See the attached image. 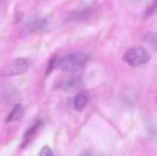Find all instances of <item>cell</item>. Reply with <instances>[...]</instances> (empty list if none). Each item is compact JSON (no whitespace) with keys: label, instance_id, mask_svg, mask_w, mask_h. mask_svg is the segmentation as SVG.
<instances>
[{"label":"cell","instance_id":"8","mask_svg":"<svg viewBox=\"0 0 157 156\" xmlns=\"http://www.w3.org/2000/svg\"><path fill=\"white\" fill-rule=\"evenodd\" d=\"M41 125V121L40 120H38V121H36V123L35 124H33L26 132H25V134H24V136H23V140H24V143H23V145L22 146H24L25 145V143H28V141L34 135V133L38 131V129L40 128V126Z\"/></svg>","mask_w":157,"mask_h":156},{"label":"cell","instance_id":"2","mask_svg":"<svg viewBox=\"0 0 157 156\" xmlns=\"http://www.w3.org/2000/svg\"><path fill=\"white\" fill-rule=\"evenodd\" d=\"M149 52L142 46H133L124 54L123 60L132 67H138L146 64L150 61Z\"/></svg>","mask_w":157,"mask_h":156},{"label":"cell","instance_id":"5","mask_svg":"<svg viewBox=\"0 0 157 156\" xmlns=\"http://www.w3.org/2000/svg\"><path fill=\"white\" fill-rule=\"evenodd\" d=\"M24 115V108L21 105L19 104H17L13 109L11 110V112L8 114V116L6 117V123H9V122H12V121H17V120H20L21 118L23 117Z\"/></svg>","mask_w":157,"mask_h":156},{"label":"cell","instance_id":"7","mask_svg":"<svg viewBox=\"0 0 157 156\" xmlns=\"http://www.w3.org/2000/svg\"><path fill=\"white\" fill-rule=\"evenodd\" d=\"M89 15H90V10L88 8H84L72 13L68 19L71 21H82L85 20L86 17H88Z\"/></svg>","mask_w":157,"mask_h":156},{"label":"cell","instance_id":"1","mask_svg":"<svg viewBox=\"0 0 157 156\" xmlns=\"http://www.w3.org/2000/svg\"><path fill=\"white\" fill-rule=\"evenodd\" d=\"M89 55L84 52H75L63 56L58 61V67L68 73H75L79 71L87 63Z\"/></svg>","mask_w":157,"mask_h":156},{"label":"cell","instance_id":"12","mask_svg":"<svg viewBox=\"0 0 157 156\" xmlns=\"http://www.w3.org/2000/svg\"><path fill=\"white\" fill-rule=\"evenodd\" d=\"M155 11V1H154L153 5L151 6H149L147 8V11H146V16L147 17H150L154 14V12Z\"/></svg>","mask_w":157,"mask_h":156},{"label":"cell","instance_id":"10","mask_svg":"<svg viewBox=\"0 0 157 156\" xmlns=\"http://www.w3.org/2000/svg\"><path fill=\"white\" fill-rule=\"evenodd\" d=\"M76 84H77V79L71 78L68 81L64 82V84L62 86V87L66 91H70V90H73V88L76 86Z\"/></svg>","mask_w":157,"mask_h":156},{"label":"cell","instance_id":"11","mask_svg":"<svg viewBox=\"0 0 157 156\" xmlns=\"http://www.w3.org/2000/svg\"><path fill=\"white\" fill-rule=\"evenodd\" d=\"M39 156H53L51 149L48 147V146H43L40 152V154Z\"/></svg>","mask_w":157,"mask_h":156},{"label":"cell","instance_id":"9","mask_svg":"<svg viewBox=\"0 0 157 156\" xmlns=\"http://www.w3.org/2000/svg\"><path fill=\"white\" fill-rule=\"evenodd\" d=\"M144 40L148 44H150L154 48V50L156 49V35H155V32H149V33H147L144 36Z\"/></svg>","mask_w":157,"mask_h":156},{"label":"cell","instance_id":"4","mask_svg":"<svg viewBox=\"0 0 157 156\" xmlns=\"http://www.w3.org/2000/svg\"><path fill=\"white\" fill-rule=\"evenodd\" d=\"M47 23L46 18L41 17H35L31 19H29L22 28L19 36L20 37H26L40 29H42Z\"/></svg>","mask_w":157,"mask_h":156},{"label":"cell","instance_id":"6","mask_svg":"<svg viewBox=\"0 0 157 156\" xmlns=\"http://www.w3.org/2000/svg\"><path fill=\"white\" fill-rule=\"evenodd\" d=\"M88 103V97L84 93H79L76 95V97L74 99V107L75 109L78 112H81L84 110V108L86 107Z\"/></svg>","mask_w":157,"mask_h":156},{"label":"cell","instance_id":"3","mask_svg":"<svg viewBox=\"0 0 157 156\" xmlns=\"http://www.w3.org/2000/svg\"><path fill=\"white\" fill-rule=\"evenodd\" d=\"M29 62L24 58H17L6 64L0 70V76H15L26 73L29 69Z\"/></svg>","mask_w":157,"mask_h":156},{"label":"cell","instance_id":"13","mask_svg":"<svg viewBox=\"0 0 157 156\" xmlns=\"http://www.w3.org/2000/svg\"><path fill=\"white\" fill-rule=\"evenodd\" d=\"M83 156H98L97 154L93 153V152H86L85 154H83Z\"/></svg>","mask_w":157,"mask_h":156}]
</instances>
